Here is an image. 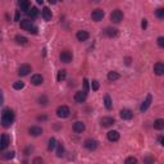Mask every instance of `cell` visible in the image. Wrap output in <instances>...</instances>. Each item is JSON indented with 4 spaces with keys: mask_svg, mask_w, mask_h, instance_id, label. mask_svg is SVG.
<instances>
[{
    "mask_svg": "<svg viewBox=\"0 0 164 164\" xmlns=\"http://www.w3.org/2000/svg\"><path fill=\"white\" fill-rule=\"evenodd\" d=\"M13 122H14V113H13V110L5 109L4 112L1 113V124H3V127H5V128L10 127Z\"/></svg>",
    "mask_w": 164,
    "mask_h": 164,
    "instance_id": "obj_1",
    "label": "cell"
},
{
    "mask_svg": "<svg viewBox=\"0 0 164 164\" xmlns=\"http://www.w3.org/2000/svg\"><path fill=\"white\" fill-rule=\"evenodd\" d=\"M110 19H112L113 23H119L123 20V13L120 12L119 9H115L112 12V14H110Z\"/></svg>",
    "mask_w": 164,
    "mask_h": 164,
    "instance_id": "obj_2",
    "label": "cell"
},
{
    "mask_svg": "<svg viewBox=\"0 0 164 164\" xmlns=\"http://www.w3.org/2000/svg\"><path fill=\"white\" fill-rule=\"evenodd\" d=\"M69 113H71V110H69V108L67 105H60L56 109V115L59 118H67L69 115Z\"/></svg>",
    "mask_w": 164,
    "mask_h": 164,
    "instance_id": "obj_3",
    "label": "cell"
},
{
    "mask_svg": "<svg viewBox=\"0 0 164 164\" xmlns=\"http://www.w3.org/2000/svg\"><path fill=\"white\" fill-rule=\"evenodd\" d=\"M104 10L102 9H95V10H92V13H91V19L92 20H95V22H99V20H101L102 18H104Z\"/></svg>",
    "mask_w": 164,
    "mask_h": 164,
    "instance_id": "obj_4",
    "label": "cell"
},
{
    "mask_svg": "<svg viewBox=\"0 0 164 164\" xmlns=\"http://www.w3.org/2000/svg\"><path fill=\"white\" fill-rule=\"evenodd\" d=\"M87 97V91H77L76 95H74V101L77 102V104H82V102L86 100Z\"/></svg>",
    "mask_w": 164,
    "mask_h": 164,
    "instance_id": "obj_5",
    "label": "cell"
},
{
    "mask_svg": "<svg viewBox=\"0 0 164 164\" xmlns=\"http://www.w3.org/2000/svg\"><path fill=\"white\" fill-rule=\"evenodd\" d=\"M83 146L87 149V150L92 151V150H95V149L97 147V141L96 140H92V138H87V140L85 141Z\"/></svg>",
    "mask_w": 164,
    "mask_h": 164,
    "instance_id": "obj_6",
    "label": "cell"
},
{
    "mask_svg": "<svg viewBox=\"0 0 164 164\" xmlns=\"http://www.w3.org/2000/svg\"><path fill=\"white\" fill-rule=\"evenodd\" d=\"M30 72H31L30 64H22V65L19 67V69H18V74H19L20 77H24V76H27V74H30Z\"/></svg>",
    "mask_w": 164,
    "mask_h": 164,
    "instance_id": "obj_7",
    "label": "cell"
},
{
    "mask_svg": "<svg viewBox=\"0 0 164 164\" xmlns=\"http://www.w3.org/2000/svg\"><path fill=\"white\" fill-rule=\"evenodd\" d=\"M151 101H153V96H151V95H147V96H146V99L142 101V104L140 105V110H141V112H142V113L146 112V110H147V108L150 106Z\"/></svg>",
    "mask_w": 164,
    "mask_h": 164,
    "instance_id": "obj_8",
    "label": "cell"
},
{
    "mask_svg": "<svg viewBox=\"0 0 164 164\" xmlns=\"http://www.w3.org/2000/svg\"><path fill=\"white\" fill-rule=\"evenodd\" d=\"M60 60L63 62V63H69V62H72V53L68 50H64L60 53Z\"/></svg>",
    "mask_w": 164,
    "mask_h": 164,
    "instance_id": "obj_9",
    "label": "cell"
},
{
    "mask_svg": "<svg viewBox=\"0 0 164 164\" xmlns=\"http://www.w3.org/2000/svg\"><path fill=\"white\" fill-rule=\"evenodd\" d=\"M119 115H120L122 119L130 120V119H132L133 113H132V110H130V109H122V110H120V113H119Z\"/></svg>",
    "mask_w": 164,
    "mask_h": 164,
    "instance_id": "obj_10",
    "label": "cell"
},
{
    "mask_svg": "<svg viewBox=\"0 0 164 164\" xmlns=\"http://www.w3.org/2000/svg\"><path fill=\"white\" fill-rule=\"evenodd\" d=\"M76 37H77V40L78 41H87L89 40V37H90V35H89V32H87V31H78V32H77V35H76Z\"/></svg>",
    "mask_w": 164,
    "mask_h": 164,
    "instance_id": "obj_11",
    "label": "cell"
},
{
    "mask_svg": "<svg viewBox=\"0 0 164 164\" xmlns=\"http://www.w3.org/2000/svg\"><path fill=\"white\" fill-rule=\"evenodd\" d=\"M115 123L114 118L112 117H102L101 118V126L102 127H110V126H113Z\"/></svg>",
    "mask_w": 164,
    "mask_h": 164,
    "instance_id": "obj_12",
    "label": "cell"
},
{
    "mask_svg": "<svg viewBox=\"0 0 164 164\" xmlns=\"http://www.w3.org/2000/svg\"><path fill=\"white\" fill-rule=\"evenodd\" d=\"M9 136L8 135H3L1 137H0V150H4V149L8 147V145H9Z\"/></svg>",
    "mask_w": 164,
    "mask_h": 164,
    "instance_id": "obj_13",
    "label": "cell"
},
{
    "mask_svg": "<svg viewBox=\"0 0 164 164\" xmlns=\"http://www.w3.org/2000/svg\"><path fill=\"white\" fill-rule=\"evenodd\" d=\"M154 72H155V74H158V76H161V74L164 73V63L158 62V63L154 65Z\"/></svg>",
    "mask_w": 164,
    "mask_h": 164,
    "instance_id": "obj_14",
    "label": "cell"
},
{
    "mask_svg": "<svg viewBox=\"0 0 164 164\" xmlns=\"http://www.w3.org/2000/svg\"><path fill=\"white\" fill-rule=\"evenodd\" d=\"M31 82H32L35 86H38V85H41L44 82V77L41 76V74H33L32 78H31Z\"/></svg>",
    "mask_w": 164,
    "mask_h": 164,
    "instance_id": "obj_15",
    "label": "cell"
},
{
    "mask_svg": "<svg viewBox=\"0 0 164 164\" xmlns=\"http://www.w3.org/2000/svg\"><path fill=\"white\" fill-rule=\"evenodd\" d=\"M28 132H30V135H32V136H40L41 133H42V128L37 127V126H32V127H30Z\"/></svg>",
    "mask_w": 164,
    "mask_h": 164,
    "instance_id": "obj_16",
    "label": "cell"
},
{
    "mask_svg": "<svg viewBox=\"0 0 164 164\" xmlns=\"http://www.w3.org/2000/svg\"><path fill=\"white\" fill-rule=\"evenodd\" d=\"M73 131L77 133H82L85 131V123L83 122H76L73 124Z\"/></svg>",
    "mask_w": 164,
    "mask_h": 164,
    "instance_id": "obj_17",
    "label": "cell"
},
{
    "mask_svg": "<svg viewBox=\"0 0 164 164\" xmlns=\"http://www.w3.org/2000/svg\"><path fill=\"white\" fill-rule=\"evenodd\" d=\"M108 140L118 141L119 140V132H118V131H109V132H108Z\"/></svg>",
    "mask_w": 164,
    "mask_h": 164,
    "instance_id": "obj_18",
    "label": "cell"
},
{
    "mask_svg": "<svg viewBox=\"0 0 164 164\" xmlns=\"http://www.w3.org/2000/svg\"><path fill=\"white\" fill-rule=\"evenodd\" d=\"M105 35L108 36V37H115V36L118 35V30L117 28H112V27H108L105 28Z\"/></svg>",
    "mask_w": 164,
    "mask_h": 164,
    "instance_id": "obj_19",
    "label": "cell"
},
{
    "mask_svg": "<svg viewBox=\"0 0 164 164\" xmlns=\"http://www.w3.org/2000/svg\"><path fill=\"white\" fill-rule=\"evenodd\" d=\"M32 22L31 20H28V19H23V20H20V28L22 30H24V31H28L31 27H32Z\"/></svg>",
    "mask_w": 164,
    "mask_h": 164,
    "instance_id": "obj_20",
    "label": "cell"
},
{
    "mask_svg": "<svg viewBox=\"0 0 164 164\" xmlns=\"http://www.w3.org/2000/svg\"><path fill=\"white\" fill-rule=\"evenodd\" d=\"M51 17H53V14H51V10L49 9V8H44L42 9V18L45 20H51Z\"/></svg>",
    "mask_w": 164,
    "mask_h": 164,
    "instance_id": "obj_21",
    "label": "cell"
},
{
    "mask_svg": "<svg viewBox=\"0 0 164 164\" xmlns=\"http://www.w3.org/2000/svg\"><path fill=\"white\" fill-rule=\"evenodd\" d=\"M18 5L22 10H28L30 9V0H18Z\"/></svg>",
    "mask_w": 164,
    "mask_h": 164,
    "instance_id": "obj_22",
    "label": "cell"
},
{
    "mask_svg": "<svg viewBox=\"0 0 164 164\" xmlns=\"http://www.w3.org/2000/svg\"><path fill=\"white\" fill-rule=\"evenodd\" d=\"M119 73L118 72H114V71H112V72H109L108 73V79H109L110 82H114V81H117V79H119Z\"/></svg>",
    "mask_w": 164,
    "mask_h": 164,
    "instance_id": "obj_23",
    "label": "cell"
},
{
    "mask_svg": "<svg viewBox=\"0 0 164 164\" xmlns=\"http://www.w3.org/2000/svg\"><path fill=\"white\" fill-rule=\"evenodd\" d=\"M15 42L18 44V45H27L28 40L24 37V36H20V35H17L15 36Z\"/></svg>",
    "mask_w": 164,
    "mask_h": 164,
    "instance_id": "obj_24",
    "label": "cell"
},
{
    "mask_svg": "<svg viewBox=\"0 0 164 164\" xmlns=\"http://www.w3.org/2000/svg\"><path fill=\"white\" fill-rule=\"evenodd\" d=\"M64 155V146L62 145V142H56V156L62 158Z\"/></svg>",
    "mask_w": 164,
    "mask_h": 164,
    "instance_id": "obj_25",
    "label": "cell"
},
{
    "mask_svg": "<svg viewBox=\"0 0 164 164\" xmlns=\"http://www.w3.org/2000/svg\"><path fill=\"white\" fill-rule=\"evenodd\" d=\"M104 104H105V108H106V109H112V108H113V102H112V99H110L109 95H105Z\"/></svg>",
    "mask_w": 164,
    "mask_h": 164,
    "instance_id": "obj_26",
    "label": "cell"
},
{
    "mask_svg": "<svg viewBox=\"0 0 164 164\" xmlns=\"http://www.w3.org/2000/svg\"><path fill=\"white\" fill-rule=\"evenodd\" d=\"M154 128L155 130H163L164 128V120L163 119H156L155 122H154Z\"/></svg>",
    "mask_w": 164,
    "mask_h": 164,
    "instance_id": "obj_27",
    "label": "cell"
},
{
    "mask_svg": "<svg viewBox=\"0 0 164 164\" xmlns=\"http://www.w3.org/2000/svg\"><path fill=\"white\" fill-rule=\"evenodd\" d=\"M13 158H14V151H7V153L1 154V159H4V160H10Z\"/></svg>",
    "mask_w": 164,
    "mask_h": 164,
    "instance_id": "obj_28",
    "label": "cell"
},
{
    "mask_svg": "<svg viewBox=\"0 0 164 164\" xmlns=\"http://www.w3.org/2000/svg\"><path fill=\"white\" fill-rule=\"evenodd\" d=\"M55 147H56V140L54 137H51L50 140H49V144H48V150L51 151V150H54Z\"/></svg>",
    "mask_w": 164,
    "mask_h": 164,
    "instance_id": "obj_29",
    "label": "cell"
},
{
    "mask_svg": "<svg viewBox=\"0 0 164 164\" xmlns=\"http://www.w3.org/2000/svg\"><path fill=\"white\" fill-rule=\"evenodd\" d=\"M27 13H28V15H30L31 18H36L38 15V10H37V8H31V9H28L27 10Z\"/></svg>",
    "mask_w": 164,
    "mask_h": 164,
    "instance_id": "obj_30",
    "label": "cell"
},
{
    "mask_svg": "<svg viewBox=\"0 0 164 164\" xmlns=\"http://www.w3.org/2000/svg\"><path fill=\"white\" fill-rule=\"evenodd\" d=\"M65 76H67V72L64 71V69H62V71H59L58 72V76H56V79H58V82H62L64 78H65Z\"/></svg>",
    "mask_w": 164,
    "mask_h": 164,
    "instance_id": "obj_31",
    "label": "cell"
},
{
    "mask_svg": "<svg viewBox=\"0 0 164 164\" xmlns=\"http://www.w3.org/2000/svg\"><path fill=\"white\" fill-rule=\"evenodd\" d=\"M13 87H14L15 90H22L23 87H24V82L17 81V82H14V83H13Z\"/></svg>",
    "mask_w": 164,
    "mask_h": 164,
    "instance_id": "obj_32",
    "label": "cell"
},
{
    "mask_svg": "<svg viewBox=\"0 0 164 164\" xmlns=\"http://www.w3.org/2000/svg\"><path fill=\"white\" fill-rule=\"evenodd\" d=\"M155 15L158 18H160V19H163V18H164V9H163V8H159V9H156Z\"/></svg>",
    "mask_w": 164,
    "mask_h": 164,
    "instance_id": "obj_33",
    "label": "cell"
},
{
    "mask_svg": "<svg viewBox=\"0 0 164 164\" xmlns=\"http://www.w3.org/2000/svg\"><path fill=\"white\" fill-rule=\"evenodd\" d=\"M91 89L94 90V91H97V90H99V82H97L96 79H94V81L91 82Z\"/></svg>",
    "mask_w": 164,
    "mask_h": 164,
    "instance_id": "obj_34",
    "label": "cell"
},
{
    "mask_svg": "<svg viewBox=\"0 0 164 164\" xmlns=\"http://www.w3.org/2000/svg\"><path fill=\"white\" fill-rule=\"evenodd\" d=\"M38 102L42 104V105H46V104H48V97L44 96V95H42V96H40V97H38Z\"/></svg>",
    "mask_w": 164,
    "mask_h": 164,
    "instance_id": "obj_35",
    "label": "cell"
},
{
    "mask_svg": "<svg viewBox=\"0 0 164 164\" xmlns=\"http://www.w3.org/2000/svg\"><path fill=\"white\" fill-rule=\"evenodd\" d=\"M130 163L136 164V163H137V159L133 158V156H131V158H127V159H126V164H130Z\"/></svg>",
    "mask_w": 164,
    "mask_h": 164,
    "instance_id": "obj_36",
    "label": "cell"
},
{
    "mask_svg": "<svg viewBox=\"0 0 164 164\" xmlns=\"http://www.w3.org/2000/svg\"><path fill=\"white\" fill-rule=\"evenodd\" d=\"M27 32L32 33V35H36V33H37V27H35V26H32V27H31L30 30L27 31Z\"/></svg>",
    "mask_w": 164,
    "mask_h": 164,
    "instance_id": "obj_37",
    "label": "cell"
},
{
    "mask_svg": "<svg viewBox=\"0 0 164 164\" xmlns=\"http://www.w3.org/2000/svg\"><path fill=\"white\" fill-rule=\"evenodd\" d=\"M158 45L160 46V48H164V37H161V36H160V37L158 38Z\"/></svg>",
    "mask_w": 164,
    "mask_h": 164,
    "instance_id": "obj_38",
    "label": "cell"
},
{
    "mask_svg": "<svg viewBox=\"0 0 164 164\" xmlns=\"http://www.w3.org/2000/svg\"><path fill=\"white\" fill-rule=\"evenodd\" d=\"M141 27L145 30V28L147 27V20H146V19H142V22H141Z\"/></svg>",
    "mask_w": 164,
    "mask_h": 164,
    "instance_id": "obj_39",
    "label": "cell"
},
{
    "mask_svg": "<svg viewBox=\"0 0 164 164\" xmlns=\"http://www.w3.org/2000/svg\"><path fill=\"white\" fill-rule=\"evenodd\" d=\"M83 85H85V91H87V90H89V81H87L86 78L83 79Z\"/></svg>",
    "mask_w": 164,
    "mask_h": 164,
    "instance_id": "obj_40",
    "label": "cell"
},
{
    "mask_svg": "<svg viewBox=\"0 0 164 164\" xmlns=\"http://www.w3.org/2000/svg\"><path fill=\"white\" fill-rule=\"evenodd\" d=\"M33 164H37V163H42V159L41 158H36V159H33V161H32Z\"/></svg>",
    "mask_w": 164,
    "mask_h": 164,
    "instance_id": "obj_41",
    "label": "cell"
},
{
    "mask_svg": "<svg viewBox=\"0 0 164 164\" xmlns=\"http://www.w3.org/2000/svg\"><path fill=\"white\" fill-rule=\"evenodd\" d=\"M159 144H160V145H164V137H163V136L159 137Z\"/></svg>",
    "mask_w": 164,
    "mask_h": 164,
    "instance_id": "obj_42",
    "label": "cell"
},
{
    "mask_svg": "<svg viewBox=\"0 0 164 164\" xmlns=\"http://www.w3.org/2000/svg\"><path fill=\"white\" fill-rule=\"evenodd\" d=\"M3 102H4V97H3V94L0 91V105H3Z\"/></svg>",
    "mask_w": 164,
    "mask_h": 164,
    "instance_id": "obj_43",
    "label": "cell"
},
{
    "mask_svg": "<svg viewBox=\"0 0 164 164\" xmlns=\"http://www.w3.org/2000/svg\"><path fill=\"white\" fill-rule=\"evenodd\" d=\"M126 64L130 65V64H131V58H126Z\"/></svg>",
    "mask_w": 164,
    "mask_h": 164,
    "instance_id": "obj_44",
    "label": "cell"
},
{
    "mask_svg": "<svg viewBox=\"0 0 164 164\" xmlns=\"http://www.w3.org/2000/svg\"><path fill=\"white\" fill-rule=\"evenodd\" d=\"M15 20H19V12L17 10V13H15Z\"/></svg>",
    "mask_w": 164,
    "mask_h": 164,
    "instance_id": "obj_45",
    "label": "cell"
},
{
    "mask_svg": "<svg viewBox=\"0 0 164 164\" xmlns=\"http://www.w3.org/2000/svg\"><path fill=\"white\" fill-rule=\"evenodd\" d=\"M49 3H50V4H56V1H58V0H48Z\"/></svg>",
    "mask_w": 164,
    "mask_h": 164,
    "instance_id": "obj_46",
    "label": "cell"
},
{
    "mask_svg": "<svg viewBox=\"0 0 164 164\" xmlns=\"http://www.w3.org/2000/svg\"><path fill=\"white\" fill-rule=\"evenodd\" d=\"M145 161H147V163H149V161H154V159H151V158H146V159H145Z\"/></svg>",
    "mask_w": 164,
    "mask_h": 164,
    "instance_id": "obj_47",
    "label": "cell"
},
{
    "mask_svg": "<svg viewBox=\"0 0 164 164\" xmlns=\"http://www.w3.org/2000/svg\"><path fill=\"white\" fill-rule=\"evenodd\" d=\"M36 1H37L38 4H42V3H44V0H36Z\"/></svg>",
    "mask_w": 164,
    "mask_h": 164,
    "instance_id": "obj_48",
    "label": "cell"
}]
</instances>
